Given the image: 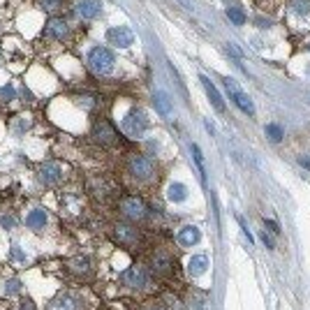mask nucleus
<instances>
[{
    "instance_id": "6",
    "label": "nucleus",
    "mask_w": 310,
    "mask_h": 310,
    "mask_svg": "<svg viewBox=\"0 0 310 310\" xmlns=\"http://www.w3.org/2000/svg\"><path fill=\"white\" fill-rule=\"evenodd\" d=\"M121 211H123V215L127 220H142V218H146V204L142 199H137V197H125L121 202Z\"/></svg>"
},
{
    "instance_id": "32",
    "label": "nucleus",
    "mask_w": 310,
    "mask_h": 310,
    "mask_svg": "<svg viewBox=\"0 0 310 310\" xmlns=\"http://www.w3.org/2000/svg\"><path fill=\"white\" fill-rule=\"evenodd\" d=\"M299 162H301V165H306V167L310 169V158H301V160H299Z\"/></svg>"
},
{
    "instance_id": "2",
    "label": "nucleus",
    "mask_w": 310,
    "mask_h": 310,
    "mask_svg": "<svg viewBox=\"0 0 310 310\" xmlns=\"http://www.w3.org/2000/svg\"><path fill=\"white\" fill-rule=\"evenodd\" d=\"M127 171H130V176H134L137 181H148L153 176V171H155V165H153L151 158H146V155H132L130 162H127Z\"/></svg>"
},
{
    "instance_id": "31",
    "label": "nucleus",
    "mask_w": 310,
    "mask_h": 310,
    "mask_svg": "<svg viewBox=\"0 0 310 310\" xmlns=\"http://www.w3.org/2000/svg\"><path fill=\"white\" fill-rule=\"evenodd\" d=\"M21 310H35V308H33V303L30 301H23L21 303Z\"/></svg>"
},
{
    "instance_id": "10",
    "label": "nucleus",
    "mask_w": 310,
    "mask_h": 310,
    "mask_svg": "<svg viewBox=\"0 0 310 310\" xmlns=\"http://www.w3.org/2000/svg\"><path fill=\"white\" fill-rule=\"evenodd\" d=\"M62 178V169L58 165H53V162H46L40 167V181L46 183V186H53V183H58Z\"/></svg>"
},
{
    "instance_id": "17",
    "label": "nucleus",
    "mask_w": 310,
    "mask_h": 310,
    "mask_svg": "<svg viewBox=\"0 0 310 310\" xmlns=\"http://www.w3.org/2000/svg\"><path fill=\"white\" fill-rule=\"evenodd\" d=\"M26 225L30 229H42L46 225V213L42 208H33V211L26 215Z\"/></svg>"
},
{
    "instance_id": "22",
    "label": "nucleus",
    "mask_w": 310,
    "mask_h": 310,
    "mask_svg": "<svg viewBox=\"0 0 310 310\" xmlns=\"http://www.w3.org/2000/svg\"><path fill=\"white\" fill-rule=\"evenodd\" d=\"M192 158H195L197 167H199V174H202V181H206V167H204V155H202V151H199V146L197 144H192Z\"/></svg>"
},
{
    "instance_id": "1",
    "label": "nucleus",
    "mask_w": 310,
    "mask_h": 310,
    "mask_svg": "<svg viewBox=\"0 0 310 310\" xmlns=\"http://www.w3.org/2000/svg\"><path fill=\"white\" fill-rule=\"evenodd\" d=\"M114 53L109 51L106 46H95V49H90L88 53V65L90 70L95 72V74H100V77H104V74H109V72L114 70Z\"/></svg>"
},
{
    "instance_id": "29",
    "label": "nucleus",
    "mask_w": 310,
    "mask_h": 310,
    "mask_svg": "<svg viewBox=\"0 0 310 310\" xmlns=\"http://www.w3.org/2000/svg\"><path fill=\"white\" fill-rule=\"evenodd\" d=\"M266 227H269V229L273 231V234H278V231H280V227H278V222H273V220H266Z\"/></svg>"
},
{
    "instance_id": "4",
    "label": "nucleus",
    "mask_w": 310,
    "mask_h": 310,
    "mask_svg": "<svg viewBox=\"0 0 310 310\" xmlns=\"http://www.w3.org/2000/svg\"><path fill=\"white\" fill-rule=\"evenodd\" d=\"M146 127H148V121H146V116L142 111H130L123 118V130L130 137H142L146 132Z\"/></svg>"
},
{
    "instance_id": "26",
    "label": "nucleus",
    "mask_w": 310,
    "mask_h": 310,
    "mask_svg": "<svg viewBox=\"0 0 310 310\" xmlns=\"http://www.w3.org/2000/svg\"><path fill=\"white\" fill-rule=\"evenodd\" d=\"M19 289H21V283H19V280H9L7 287H5V292L7 294H17Z\"/></svg>"
},
{
    "instance_id": "28",
    "label": "nucleus",
    "mask_w": 310,
    "mask_h": 310,
    "mask_svg": "<svg viewBox=\"0 0 310 310\" xmlns=\"http://www.w3.org/2000/svg\"><path fill=\"white\" fill-rule=\"evenodd\" d=\"M262 241H264V246H266V248H271V250H273V248H275V243H273V239H271V236H269V234H266V229H264V231H262Z\"/></svg>"
},
{
    "instance_id": "15",
    "label": "nucleus",
    "mask_w": 310,
    "mask_h": 310,
    "mask_svg": "<svg viewBox=\"0 0 310 310\" xmlns=\"http://www.w3.org/2000/svg\"><path fill=\"white\" fill-rule=\"evenodd\" d=\"M206 266H208L206 255H195V257H190V262H187V271H190L192 278H199L202 273H206Z\"/></svg>"
},
{
    "instance_id": "3",
    "label": "nucleus",
    "mask_w": 310,
    "mask_h": 310,
    "mask_svg": "<svg viewBox=\"0 0 310 310\" xmlns=\"http://www.w3.org/2000/svg\"><path fill=\"white\" fill-rule=\"evenodd\" d=\"M225 88H227V95H229V100L234 102V104L239 106L243 114H248V116H252L255 114V104H252V100L243 93V90L236 86V81L234 79H225Z\"/></svg>"
},
{
    "instance_id": "21",
    "label": "nucleus",
    "mask_w": 310,
    "mask_h": 310,
    "mask_svg": "<svg viewBox=\"0 0 310 310\" xmlns=\"http://www.w3.org/2000/svg\"><path fill=\"white\" fill-rule=\"evenodd\" d=\"M227 17H229V21L234 26H243V23H246V14H243V9H239V7H229L227 9Z\"/></svg>"
},
{
    "instance_id": "24",
    "label": "nucleus",
    "mask_w": 310,
    "mask_h": 310,
    "mask_svg": "<svg viewBox=\"0 0 310 310\" xmlns=\"http://www.w3.org/2000/svg\"><path fill=\"white\" fill-rule=\"evenodd\" d=\"M292 9H294V14H299V17H306V14H310V0H294V2H292Z\"/></svg>"
},
{
    "instance_id": "13",
    "label": "nucleus",
    "mask_w": 310,
    "mask_h": 310,
    "mask_svg": "<svg viewBox=\"0 0 310 310\" xmlns=\"http://www.w3.org/2000/svg\"><path fill=\"white\" fill-rule=\"evenodd\" d=\"M202 86H204V90H206V95L211 98V102H213V106L218 109V111H225V102H222V98H220V93H218V88L211 83V79L208 77H202Z\"/></svg>"
},
{
    "instance_id": "30",
    "label": "nucleus",
    "mask_w": 310,
    "mask_h": 310,
    "mask_svg": "<svg viewBox=\"0 0 310 310\" xmlns=\"http://www.w3.org/2000/svg\"><path fill=\"white\" fill-rule=\"evenodd\" d=\"M2 227H14V218H7V215H5V218H2Z\"/></svg>"
},
{
    "instance_id": "20",
    "label": "nucleus",
    "mask_w": 310,
    "mask_h": 310,
    "mask_svg": "<svg viewBox=\"0 0 310 310\" xmlns=\"http://www.w3.org/2000/svg\"><path fill=\"white\" fill-rule=\"evenodd\" d=\"M153 271L155 273H169L171 271V259L169 257H155V262H153Z\"/></svg>"
},
{
    "instance_id": "7",
    "label": "nucleus",
    "mask_w": 310,
    "mask_h": 310,
    "mask_svg": "<svg viewBox=\"0 0 310 310\" xmlns=\"http://www.w3.org/2000/svg\"><path fill=\"white\" fill-rule=\"evenodd\" d=\"M106 40H109L114 46L127 49V46L134 42V35H132V30H130V28L116 26V28H109V30H106Z\"/></svg>"
},
{
    "instance_id": "11",
    "label": "nucleus",
    "mask_w": 310,
    "mask_h": 310,
    "mask_svg": "<svg viewBox=\"0 0 310 310\" xmlns=\"http://www.w3.org/2000/svg\"><path fill=\"white\" fill-rule=\"evenodd\" d=\"M95 139H98L100 144H114L116 142V132H114V127L106 123V121H100L98 125H95Z\"/></svg>"
},
{
    "instance_id": "25",
    "label": "nucleus",
    "mask_w": 310,
    "mask_h": 310,
    "mask_svg": "<svg viewBox=\"0 0 310 310\" xmlns=\"http://www.w3.org/2000/svg\"><path fill=\"white\" fill-rule=\"evenodd\" d=\"M40 5H42L46 12H53V9L61 7V0H40Z\"/></svg>"
},
{
    "instance_id": "16",
    "label": "nucleus",
    "mask_w": 310,
    "mask_h": 310,
    "mask_svg": "<svg viewBox=\"0 0 310 310\" xmlns=\"http://www.w3.org/2000/svg\"><path fill=\"white\" fill-rule=\"evenodd\" d=\"M197 241H199V229L192 227V225H187V227L178 231V243L181 246H195Z\"/></svg>"
},
{
    "instance_id": "19",
    "label": "nucleus",
    "mask_w": 310,
    "mask_h": 310,
    "mask_svg": "<svg viewBox=\"0 0 310 310\" xmlns=\"http://www.w3.org/2000/svg\"><path fill=\"white\" fill-rule=\"evenodd\" d=\"M167 197L171 199V202H186L187 197V187L183 186V183H171V186L167 187Z\"/></svg>"
},
{
    "instance_id": "5",
    "label": "nucleus",
    "mask_w": 310,
    "mask_h": 310,
    "mask_svg": "<svg viewBox=\"0 0 310 310\" xmlns=\"http://www.w3.org/2000/svg\"><path fill=\"white\" fill-rule=\"evenodd\" d=\"M121 280H123L125 287L142 289V287H146V285H148V273H146V269H144V266H130L127 271H123Z\"/></svg>"
},
{
    "instance_id": "18",
    "label": "nucleus",
    "mask_w": 310,
    "mask_h": 310,
    "mask_svg": "<svg viewBox=\"0 0 310 310\" xmlns=\"http://www.w3.org/2000/svg\"><path fill=\"white\" fill-rule=\"evenodd\" d=\"M153 104H155V111L162 116H169L171 114V102H169L167 93H155L153 95Z\"/></svg>"
},
{
    "instance_id": "23",
    "label": "nucleus",
    "mask_w": 310,
    "mask_h": 310,
    "mask_svg": "<svg viewBox=\"0 0 310 310\" xmlns=\"http://www.w3.org/2000/svg\"><path fill=\"white\" fill-rule=\"evenodd\" d=\"M266 137L271 139V142H280L285 134H283V127L280 125H275V123H269L266 125Z\"/></svg>"
},
{
    "instance_id": "27",
    "label": "nucleus",
    "mask_w": 310,
    "mask_h": 310,
    "mask_svg": "<svg viewBox=\"0 0 310 310\" xmlns=\"http://www.w3.org/2000/svg\"><path fill=\"white\" fill-rule=\"evenodd\" d=\"M0 95H2L5 100H14V95H17V93H14V88H12V86H5V88L0 90Z\"/></svg>"
},
{
    "instance_id": "8",
    "label": "nucleus",
    "mask_w": 310,
    "mask_h": 310,
    "mask_svg": "<svg viewBox=\"0 0 310 310\" xmlns=\"http://www.w3.org/2000/svg\"><path fill=\"white\" fill-rule=\"evenodd\" d=\"M44 33H46V37H51V40H58V42L67 40V35H70V30H67V23H65L62 19H49V21H46Z\"/></svg>"
},
{
    "instance_id": "14",
    "label": "nucleus",
    "mask_w": 310,
    "mask_h": 310,
    "mask_svg": "<svg viewBox=\"0 0 310 310\" xmlns=\"http://www.w3.org/2000/svg\"><path fill=\"white\" fill-rule=\"evenodd\" d=\"M49 310H81V301L77 296H72V294H65L58 301H53Z\"/></svg>"
},
{
    "instance_id": "9",
    "label": "nucleus",
    "mask_w": 310,
    "mask_h": 310,
    "mask_svg": "<svg viewBox=\"0 0 310 310\" xmlns=\"http://www.w3.org/2000/svg\"><path fill=\"white\" fill-rule=\"evenodd\" d=\"M116 239H118V243L132 248V246L139 243V231L134 229V227H130V225H118L116 227Z\"/></svg>"
},
{
    "instance_id": "12",
    "label": "nucleus",
    "mask_w": 310,
    "mask_h": 310,
    "mask_svg": "<svg viewBox=\"0 0 310 310\" xmlns=\"http://www.w3.org/2000/svg\"><path fill=\"white\" fill-rule=\"evenodd\" d=\"M100 9H102V5L98 0H81L77 5V12H79L81 19H95L100 14Z\"/></svg>"
}]
</instances>
